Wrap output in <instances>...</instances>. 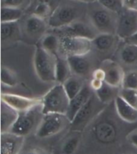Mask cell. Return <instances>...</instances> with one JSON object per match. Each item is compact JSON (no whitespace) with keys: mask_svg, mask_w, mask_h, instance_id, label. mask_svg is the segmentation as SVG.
<instances>
[{"mask_svg":"<svg viewBox=\"0 0 137 154\" xmlns=\"http://www.w3.org/2000/svg\"><path fill=\"white\" fill-rule=\"evenodd\" d=\"M98 101L97 97L95 96V92L91 96V97L89 99V101L87 102V104L79 110V112L77 113V115L74 118L71 123L70 126H72L75 130H79V129H83V127L86 125L87 123L90 122L91 117L94 115V113L95 112L96 106H98L99 103H101L100 101Z\"/></svg>","mask_w":137,"mask_h":154,"instance_id":"obj_13","label":"cell"},{"mask_svg":"<svg viewBox=\"0 0 137 154\" xmlns=\"http://www.w3.org/2000/svg\"><path fill=\"white\" fill-rule=\"evenodd\" d=\"M52 12L53 11H51V7L49 2L47 1H41L36 5L32 14L45 20L50 18Z\"/></svg>","mask_w":137,"mask_h":154,"instance_id":"obj_30","label":"cell"},{"mask_svg":"<svg viewBox=\"0 0 137 154\" xmlns=\"http://www.w3.org/2000/svg\"><path fill=\"white\" fill-rule=\"evenodd\" d=\"M60 30L61 36H72L86 38L92 41L99 34L91 23H84L81 21H75L68 26L58 29Z\"/></svg>","mask_w":137,"mask_h":154,"instance_id":"obj_10","label":"cell"},{"mask_svg":"<svg viewBox=\"0 0 137 154\" xmlns=\"http://www.w3.org/2000/svg\"><path fill=\"white\" fill-rule=\"evenodd\" d=\"M24 143V137L11 133L1 134L0 154H19Z\"/></svg>","mask_w":137,"mask_h":154,"instance_id":"obj_14","label":"cell"},{"mask_svg":"<svg viewBox=\"0 0 137 154\" xmlns=\"http://www.w3.org/2000/svg\"><path fill=\"white\" fill-rule=\"evenodd\" d=\"M60 50L63 57L87 55L93 47L91 40L72 36H60Z\"/></svg>","mask_w":137,"mask_h":154,"instance_id":"obj_7","label":"cell"},{"mask_svg":"<svg viewBox=\"0 0 137 154\" xmlns=\"http://www.w3.org/2000/svg\"><path fill=\"white\" fill-rule=\"evenodd\" d=\"M79 133V132H78ZM76 133L68 137L63 141L61 147L62 154H74L79 148L81 141V134Z\"/></svg>","mask_w":137,"mask_h":154,"instance_id":"obj_28","label":"cell"},{"mask_svg":"<svg viewBox=\"0 0 137 154\" xmlns=\"http://www.w3.org/2000/svg\"><path fill=\"white\" fill-rule=\"evenodd\" d=\"M79 10L71 5H59L53 11L48 19L47 24L53 29H61L77 21Z\"/></svg>","mask_w":137,"mask_h":154,"instance_id":"obj_8","label":"cell"},{"mask_svg":"<svg viewBox=\"0 0 137 154\" xmlns=\"http://www.w3.org/2000/svg\"><path fill=\"white\" fill-rule=\"evenodd\" d=\"M93 94H94V91L90 87V85L89 86L84 85L81 92L75 97L74 98L71 99L69 108H68V111L67 113V116L71 121V123L74 120L75 116L77 115V113H79V110L89 101V99L91 98Z\"/></svg>","mask_w":137,"mask_h":154,"instance_id":"obj_15","label":"cell"},{"mask_svg":"<svg viewBox=\"0 0 137 154\" xmlns=\"http://www.w3.org/2000/svg\"><path fill=\"white\" fill-rule=\"evenodd\" d=\"M69 125H71V121L66 114H44L35 131V136L40 139L51 137L59 134Z\"/></svg>","mask_w":137,"mask_h":154,"instance_id":"obj_5","label":"cell"},{"mask_svg":"<svg viewBox=\"0 0 137 154\" xmlns=\"http://www.w3.org/2000/svg\"><path fill=\"white\" fill-rule=\"evenodd\" d=\"M47 26L48 24L46 23L44 19H40L34 14H31L25 21L24 27L26 32L28 35L31 36H39L44 34Z\"/></svg>","mask_w":137,"mask_h":154,"instance_id":"obj_19","label":"cell"},{"mask_svg":"<svg viewBox=\"0 0 137 154\" xmlns=\"http://www.w3.org/2000/svg\"><path fill=\"white\" fill-rule=\"evenodd\" d=\"M119 88L113 87L104 82L102 86L95 91V94L101 103L106 105L115 101L116 97L119 95Z\"/></svg>","mask_w":137,"mask_h":154,"instance_id":"obj_22","label":"cell"},{"mask_svg":"<svg viewBox=\"0 0 137 154\" xmlns=\"http://www.w3.org/2000/svg\"><path fill=\"white\" fill-rule=\"evenodd\" d=\"M123 41L125 42L127 44H131V45L137 46V32H135L134 35H132L128 38H126Z\"/></svg>","mask_w":137,"mask_h":154,"instance_id":"obj_39","label":"cell"},{"mask_svg":"<svg viewBox=\"0 0 137 154\" xmlns=\"http://www.w3.org/2000/svg\"><path fill=\"white\" fill-rule=\"evenodd\" d=\"M104 82H103V81H100L97 80V79H95V78H92L90 82V87L92 89V90L95 92L96 90H98L100 89L101 86H102L103 83Z\"/></svg>","mask_w":137,"mask_h":154,"instance_id":"obj_38","label":"cell"},{"mask_svg":"<svg viewBox=\"0 0 137 154\" xmlns=\"http://www.w3.org/2000/svg\"><path fill=\"white\" fill-rule=\"evenodd\" d=\"M123 8L137 12V0H123Z\"/></svg>","mask_w":137,"mask_h":154,"instance_id":"obj_35","label":"cell"},{"mask_svg":"<svg viewBox=\"0 0 137 154\" xmlns=\"http://www.w3.org/2000/svg\"><path fill=\"white\" fill-rule=\"evenodd\" d=\"M23 154H41V153H40V152L39 151V150L34 149H33L27 150V152H24Z\"/></svg>","mask_w":137,"mask_h":154,"instance_id":"obj_41","label":"cell"},{"mask_svg":"<svg viewBox=\"0 0 137 154\" xmlns=\"http://www.w3.org/2000/svg\"><path fill=\"white\" fill-rule=\"evenodd\" d=\"M102 7L111 11L119 14L123 10V0H98Z\"/></svg>","mask_w":137,"mask_h":154,"instance_id":"obj_32","label":"cell"},{"mask_svg":"<svg viewBox=\"0 0 137 154\" xmlns=\"http://www.w3.org/2000/svg\"><path fill=\"white\" fill-rule=\"evenodd\" d=\"M121 62L127 66H135L137 64V46L127 44L123 46L119 53Z\"/></svg>","mask_w":137,"mask_h":154,"instance_id":"obj_24","label":"cell"},{"mask_svg":"<svg viewBox=\"0 0 137 154\" xmlns=\"http://www.w3.org/2000/svg\"><path fill=\"white\" fill-rule=\"evenodd\" d=\"M19 112L14 110L11 106L1 101L0 107V124L1 134L9 133L19 117Z\"/></svg>","mask_w":137,"mask_h":154,"instance_id":"obj_17","label":"cell"},{"mask_svg":"<svg viewBox=\"0 0 137 154\" xmlns=\"http://www.w3.org/2000/svg\"><path fill=\"white\" fill-rule=\"evenodd\" d=\"M41 99L43 114L60 113L67 115L71 100L66 94L63 84L57 83Z\"/></svg>","mask_w":137,"mask_h":154,"instance_id":"obj_1","label":"cell"},{"mask_svg":"<svg viewBox=\"0 0 137 154\" xmlns=\"http://www.w3.org/2000/svg\"><path fill=\"white\" fill-rule=\"evenodd\" d=\"M1 100L19 113L29 110L42 101L41 98H31L9 93L2 94Z\"/></svg>","mask_w":137,"mask_h":154,"instance_id":"obj_11","label":"cell"},{"mask_svg":"<svg viewBox=\"0 0 137 154\" xmlns=\"http://www.w3.org/2000/svg\"><path fill=\"white\" fill-rule=\"evenodd\" d=\"M100 68H102L105 73V82L113 87L119 89L122 87L125 73L118 63L112 60H106L103 62Z\"/></svg>","mask_w":137,"mask_h":154,"instance_id":"obj_12","label":"cell"},{"mask_svg":"<svg viewBox=\"0 0 137 154\" xmlns=\"http://www.w3.org/2000/svg\"><path fill=\"white\" fill-rule=\"evenodd\" d=\"M137 32V12L123 8L118 14L116 35L125 40Z\"/></svg>","mask_w":137,"mask_h":154,"instance_id":"obj_9","label":"cell"},{"mask_svg":"<svg viewBox=\"0 0 137 154\" xmlns=\"http://www.w3.org/2000/svg\"><path fill=\"white\" fill-rule=\"evenodd\" d=\"M1 82L2 85L9 87L15 86L18 82L16 74L8 67L2 66L1 69Z\"/></svg>","mask_w":137,"mask_h":154,"instance_id":"obj_29","label":"cell"},{"mask_svg":"<svg viewBox=\"0 0 137 154\" xmlns=\"http://www.w3.org/2000/svg\"><path fill=\"white\" fill-rule=\"evenodd\" d=\"M30 0H2V7H10L23 10L29 5Z\"/></svg>","mask_w":137,"mask_h":154,"instance_id":"obj_34","label":"cell"},{"mask_svg":"<svg viewBox=\"0 0 137 154\" xmlns=\"http://www.w3.org/2000/svg\"><path fill=\"white\" fill-rule=\"evenodd\" d=\"M92 78L97 79V80L103 81L104 82L105 80V73L102 68H99V69H95L92 73Z\"/></svg>","mask_w":137,"mask_h":154,"instance_id":"obj_37","label":"cell"},{"mask_svg":"<svg viewBox=\"0 0 137 154\" xmlns=\"http://www.w3.org/2000/svg\"><path fill=\"white\" fill-rule=\"evenodd\" d=\"M119 96L125 100L129 105L137 109V90L120 88Z\"/></svg>","mask_w":137,"mask_h":154,"instance_id":"obj_31","label":"cell"},{"mask_svg":"<svg viewBox=\"0 0 137 154\" xmlns=\"http://www.w3.org/2000/svg\"><path fill=\"white\" fill-rule=\"evenodd\" d=\"M91 134L97 142L103 145H109L116 141L118 130L116 124L112 120L108 119L107 117H101L100 119H96L95 117Z\"/></svg>","mask_w":137,"mask_h":154,"instance_id":"obj_6","label":"cell"},{"mask_svg":"<svg viewBox=\"0 0 137 154\" xmlns=\"http://www.w3.org/2000/svg\"><path fill=\"white\" fill-rule=\"evenodd\" d=\"M72 72L78 76H85L91 69V62L86 55L67 57Z\"/></svg>","mask_w":137,"mask_h":154,"instance_id":"obj_18","label":"cell"},{"mask_svg":"<svg viewBox=\"0 0 137 154\" xmlns=\"http://www.w3.org/2000/svg\"><path fill=\"white\" fill-rule=\"evenodd\" d=\"M88 16L90 23L99 34L107 33L116 35L118 14L106 9L98 2V6L90 8Z\"/></svg>","mask_w":137,"mask_h":154,"instance_id":"obj_3","label":"cell"},{"mask_svg":"<svg viewBox=\"0 0 137 154\" xmlns=\"http://www.w3.org/2000/svg\"><path fill=\"white\" fill-rule=\"evenodd\" d=\"M72 69L66 57L56 55V82L59 84H63L68 78H71Z\"/></svg>","mask_w":137,"mask_h":154,"instance_id":"obj_20","label":"cell"},{"mask_svg":"<svg viewBox=\"0 0 137 154\" xmlns=\"http://www.w3.org/2000/svg\"><path fill=\"white\" fill-rule=\"evenodd\" d=\"M73 1L84 2V3H89V4H91V3H94V2H98V0H73Z\"/></svg>","mask_w":137,"mask_h":154,"instance_id":"obj_40","label":"cell"},{"mask_svg":"<svg viewBox=\"0 0 137 154\" xmlns=\"http://www.w3.org/2000/svg\"><path fill=\"white\" fill-rule=\"evenodd\" d=\"M116 37H117L116 35L100 33L91 41V43H92L93 47L97 49L99 51L105 52V51H110L113 47Z\"/></svg>","mask_w":137,"mask_h":154,"instance_id":"obj_21","label":"cell"},{"mask_svg":"<svg viewBox=\"0 0 137 154\" xmlns=\"http://www.w3.org/2000/svg\"><path fill=\"white\" fill-rule=\"evenodd\" d=\"M115 109L118 117L127 123L137 122V109L123 100L120 96H117L114 101Z\"/></svg>","mask_w":137,"mask_h":154,"instance_id":"obj_16","label":"cell"},{"mask_svg":"<svg viewBox=\"0 0 137 154\" xmlns=\"http://www.w3.org/2000/svg\"><path fill=\"white\" fill-rule=\"evenodd\" d=\"M23 10L10 7H1V23H14L21 19Z\"/></svg>","mask_w":137,"mask_h":154,"instance_id":"obj_27","label":"cell"},{"mask_svg":"<svg viewBox=\"0 0 137 154\" xmlns=\"http://www.w3.org/2000/svg\"><path fill=\"white\" fill-rule=\"evenodd\" d=\"M127 140L134 146L137 148V128L133 129L129 134L127 135Z\"/></svg>","mask_w":137,"mask_h":154,"instance_id":"obj_36","label":"cell"},{"mask_svg":"<svg viewBox=\"0 0 137 154\" xmlns=\"http://www.w3.org/2000/svg\"><path fill=\"white\" fill-rule=\"evenodd\" d=\"M56 56L43 48L40 44L35 47L34 66L38 78L44 82H56Z\"/></svg>","mask_w":137,"mask_h":154,"instance_id":"obj_2","label":"cell"},{"mask_svg":"<svg viewBox=\"0 0 137 154\" xmlns=\"http://www.w3.org/2000/svg\"><path fill=\"white\" fill-rule=\"evenodd\" d=\"M19 33H20V28L18 22L1 23V39L2 42L18 37Z\"/></svg>","mask_w":137,"mask_h":154,"instance_id":"obj_26","label":"cell"},{"mask_svg":"<svg viewBox=\"0 0 137 154\" xmlns=\"http://www.w3.org/2000/svg\"><path fill=\"white\" fill-rule=\"evenodd\" d=\"M40 45L45 51L51 54L58 55L60 50V38L54 34H46L43 36Z\"/></svg>","mask_w":137,"mask_h":154,"instance_id":"obj_23","label":"cell"},{"mask_svg":"<svg viewBox=\"0 0 137 154\" xmlns=\"http://www.w3.org/2000/svg\"><path fill=\"white\" fill-rule=\"evenodd\" d=\"M44 114L43 113L42 104L40 103L29 110L19 113L16 122L9 133L25 137L40 125Z\"/></svg>","mask_w":137,"mask_h":154,"instance_id":"obj_4","label":"cell"},{"mask_svg":"<svg viewBox=\"0 0 137 154\" xmlns=\"http://www.w3.org/2000/svg\"><path fill=\"white\" fill-rule=\"evenodd\" d=\"M124 89L137 90V71L132 70L126 73L123 78L122 87Z\"/></svg>","mask_w":137,"mask_h":154,"instance_id":"obj_33","label":"cell"},{"mask_svg":"<svg viewBox=\"0 0 137 154\" xmlns=\"http://www.w3.org/2000/svg\"><path fill=\"white\" fill-rule=\"evenodd\" d=\"M66 94H68L70 100L74 98L83 90L84 85L82 81L77 77H71L63 84Z\"/></svg>","mask_w":137,"mask_h":154,"instance_id":"obj_25","label":"cell"}]
</instances>
